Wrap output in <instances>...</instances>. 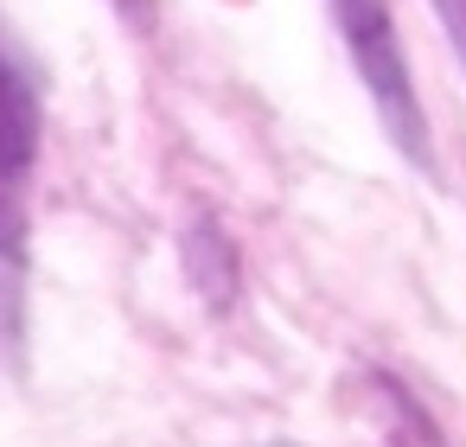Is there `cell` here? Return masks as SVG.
Masks as SVG:
<instances>
[{"label":"cell","mask_w":466,"mask_h":447,"mask_svg":"<svg viewBox=\"0 0 466 447\" xmlns=\"http://www.w3.org/2000/svg\"><path fill=\"white\" fill-rule=\"evenodd\" d=\"M179 262H186V275H192V288L205 294L211 313L237 307V249H230V237H224L211 218H198V224L179 237Z\"/></svg>","instance_id":"obj_3"},{"label":"cell","mask_w":466,"mask_h":447,"mask_svg":"<svg viewBox=\"0 0 466 447\" xmlns=\"http://www.w3.org/2000/svg\"><path fill=\"white\" fill-rule=\"evenodd\" d=\"M109 7H116L135 33H147V26H154V0H109Z\"/></svg>","instance_id":"obj_6"},{"label":"cell","mask_w":466,"mask_h":447,"mask_svg":"<svg viewBox=\"0 0 466 447\" xmlns=\"http://www.w3.org/2000/svg\"><path fill=\"white\" fill-rule=\"evenodd\" d=\"M39 77L0 33V262H20V186L39 160Z\"/></svg>","instance_id":"obj_2"},{"label":"cell","mask_w":466,"mask_h":447,"mask_svg":"<svg viewBox=\"0 0 466 447\" xmlns=\"http://www.w3.org/2000/svg\"><path fill=\"white\" fill-rule=\"evenodd\" d=\"M332 20H339L345 52H351V71L364 77V97H370V109H377V128L390 135V147H396L415 173H434L428 116H421V97H415L402 39H396L390 0H332Z\"/></svg>","instance_id":"obj_1"},{"label":"cell","mask_w":466,"mask_h":447,"mask_svg":"<svg viewBox=\"0 0 466 447\" xmlns=\"http://www.w3.org/2000/svg\"><path fill=\"white\" fill-rule=\"evenodd\" d=\"M428 7H434V20H441V33H447L453 58L466 65V0H428Z\"/></svg>","instance_id":"obj_5"},{"label":"cell","mask_w":466,"mask_h":447,"mask_svg":"<svg viewBox=\"0 0 466 447\" xmlns=\"http://www.w3.org/2000/svg\"><path fill=\"white\" fill-rule=\"evenodd\" d=\"M256 447H300V441H256Z\"/></svg>","instance_id":"obj_7"},{"label":"cell","mask_w":466,"mask_h":447,"mask_svg":"<svg viewBox=\"0 0 466 447\" xmlns=\"http://www.w3.org/2000/svg\"><path fill=\"white\" fill-rule=\"evenodd\" d=\"M364 383H370V396L390 409V428H396L390 441H396V447H441V434H434L428 409H421V402H415L396 377H364Z\"/></svg>","instance_id":"obj_4"}]
</instances>
